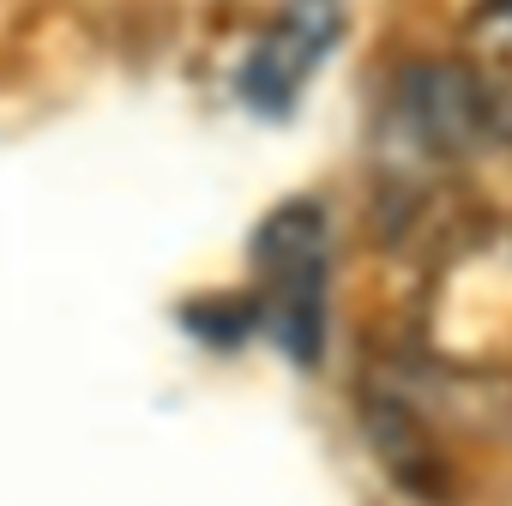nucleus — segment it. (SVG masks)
Returning a JSON list of instances; mask_svg holds the SVG:
<instances>
[{"label":"nucleus","instance_id":"obj_1","mask_svg":"<svg viewBox=\"0 0 512 506\" xmlns=\"http://www.w3.org/2000/svg\"><path fill=\"white\" fill-rule=\"evenodd\" d=\"M253 314L272 344L314 368L326 344V211L278 205L253 235Z\"/></svg>","mask_w":512,"mask_h":506},{"label":"nucleus","instance_id":"obj_2","mask_svg":"<svg viewBox=\"0 0 512 506\" xmlns=\"http://www.w3.org/2000/svg\"><path fill=\"white\" fill-rule=\"evenodd\" d=\"M338 37V13L332 0H296V7L253 43V55L241 61V91L253 109L266 115H284L296 103V91L308 85V73L320 67V55L332 49Z\"/></svg>","mask_w":512,"mask_h":506},{"label":"nucleus","instance_id":"obj_3","mask_svg":"<svg viewBox=\"0 0 512 506\" xmlns=\"http://www.w3.org/2000/svg\"><path fill=\"white\" fill-rule=\"evenodd\" d=\"M452 73H458L482 133L512 145V0H482L464 19Z\"/></svg>","mask_w":512,"mask_h":506}]
</instances>
